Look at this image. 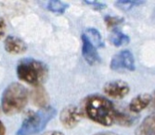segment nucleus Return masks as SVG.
Instances as JSON below:
<instances>
[{"label":"nucleus","instance_id":"6ab92c4d","mask_svg":"<svg viewBox=\"0 0 155 135\" xmlns=\"http://www.w3.org/2000/svg\"><path fill=\"white\" fill-rule=\"evenodd\" d=\"M84 4H87L90 7H92V8L97 9V10H101L103 8H105L106 5L101 2H95V1H84Z\"/></svg>","mask_w":155,"mask_h":135},{"label":"nucleus","instance_id":"9b49d317","mask_svg":"<svg viewBox=\"0 0 155 135\" xmlns=\"http://www.w3.org/2000/svg\"><path fill=\"white\" fill-rule=\"evenodd\" d=\"M135 135H155V112L148 115L137 126Z\"/></svg>","mask_w":155,"mask_h":135},{"label":"nucleus","instance_id":"b1692460","mask_svg":"<svg viewBox=\"0 0 155 135\" xmlns=\"http://www.w3.org/2000/svg\"><path fill=\"white\" fill-rule=\"evenodd\" d=\"M151 106L152 107H155V92L152 96V103H151Z\"/></svg>","mask_w":155,"mask_h":135},{"label":"nucleus","instance_id":"7ed1b4c3","mask_svg":"<svg viewBox=\"0 0 155 135\" xmlns=\"http://www.w3.org/2000/svg\"><path fill=\"white\" fill-rule=\"evenodd\" d=\"M48 74V66L35 58H23L17 65L18 78L29 84L38 86L45 82Z\"/></svg>","mask_w":155,"mask_h":135},{"label":"nucleus","instance_id":"2eb2a0df","mask_svg":"<svg viewBox=\"0 0 155 135\" xmlns=\"http://www.w3.org/2000/svg\"><path fill=\"white\" fill-rule=\"evenodd\" d=\"M47 8L48 10L58 13V14H62V13L65 12V10L68 8V4L59 1V0H52V1H49L47 5Z\"/></svg>","mask_w":155,"mask_h":135},{"label":"nucleus","instance_id":"412c9836","mask_svg":"<svg viewBox=\"0 0 155 135\" xmlns=\"http://www.w3.org/2000/svg\"><path fill=\"white\" fill-rule=\"evenodd\" d=\"M41 135H64L61 131H58V130H50V131H47Z\"/></svg>","mask_w":155,"mask_h":135},{"label":"nucleus","instance_id":"4468645a","mask_svg":"<svg viewBox=\"0 0 155 135\" xmlns=\"http://www.w3.org/2000/svg\"><path fill=\"white\" fill-rule=\"evenodd\" d=\"M33 101L35 105L42 107H46V104L48 103V94L44 88L40 86L35 88L33 93Z\"/></svg>","mask_w":155,"mask_h":135},{"label":"nucleus","instance_id":"20e7f679","mask_svg":"<svg viewBox=\"0 0 155 135\" xmlns=\"http://www.w3.org/2000/svg\"><path fill=\"white\" fill-rule=\"evenodd\" d=\"M56 109L52 106H46L27 117L17 131V135H34L42 131L47 124L55 117Z\"/></svg>","mask_w":155,"mask_h":135},{"label":"nucleus","instance_id":"39448f33","mask_svg":"<svg viewBox=\"0 0 155 135\" xmlns=\"http://www.w3.org/2000/svg\"><path fill=\"white\" fill-rule=\"evenodd\" d=\"M110 67L114 71H133L136 69L135 58L129 50H123L111 58Z\"/></svg>","mask_w":155,"mask_h":135},{"label":"nucleus","instance_id":"423d86ee","mask_svg":"<svg viewBox=\"0 0 155 135\" xmlns=\"http://www.w3.org/2000/svg\"><path fill=\"white\" fill-rule=\"evenodd\" d=\"M84 116V112L77 105H70L65 106L61 111L60 120L67 129H73L78 125Z\"/></svg>","mask_w":155,"mask_h":135},{"label":"nucleus","instance_id":"dca6fc26","mask_svg":"<svg viewBox=\"0 0 155 135\" xmlns=\"http://www.w3.org/2000/svg\"><path fill=\"white\" fill-rule=\"evenodd\" d=\"M134 121L135 119L129 116L128 114H126V113H123L119 110H117L116 112V118H115V123L121 125V126H126V127H128L130 125H132L134 123Z\"/></svg>","mask_w":155,"mask_h":135},{"label":"nucleus","instance_id":"f257e3e1","mask_svg":"<svg viewBox=\"0 0 155 135\" xmlns=\"http://www.w3.org/2000/svg\"><path fill=\"white\" fill-rule=\"evenodd\" d=\"M84 115L94 122L110 127L115 123L117 109L107 97L92 94L84 99L82 108Z\"/></svg>","mask_w":155,"mask_h":135},{"label":"nucleus","instance_id":"6e6552de","mask_svg":"<svg viewBox=\"0 0 155 135\" xmlns=\"http://www.w3.org/2000/svg\"><path fill=\"white\" fill-rule=\"evenodd\" d=\"M82 54L83 57L89 65L96 66L101 62V58L97 52V48L89 42V40L86 37V35H82Z\"/></svg>","mask_w":155,"mask_h":135},{"label":"nucleus","instance_id":"1a4fd4ad","mask_svg":"<svg viewBox=\"0 0 155 135\" xmlns=\"http://www.w3.org/2000/svg\"><path fill=\"white\" fill-rule=\"evenodd\" d=\"M152 103V96L150 93H140L138 96H135L130 104H129V111L133 114H137L141 112L145 108L151 105Z\"/></svg>","mask_w":155,"mask_h":135},{"label":"nucleus","instance_id":"aec40b11","mask_svg":"<svg viewBox=\"0 0 155 135\" xmlns=\"http://www.w3.org/2000/svg\"><path fill=\"white\" fill-rule=\"evenodd\" d=\"M6 28H7V25H6V21L3 18L0 17V39L3 38L5 36L6 33Z\"/></svg>","mask_w":155,"mask_h":135},{"label":"nucleus","instance_id":"0eeeda50","mask_svg":"<svg viewBox=\"0 0 155 135\" xmlns=\"http://www.w3.org/2000/svg\"><path fill=\"white\" fill-rule=\"evenodd\" d=\"M130 87L124 80H117L107 83L103 87L106 96L112 99H122L129 93Z\"/></svg>","mask_w":155,"mask_h":135},{"label":"nucleus","instance_id":"f03ea898","mask_svg":"<svg viewBox=\"0 0 155 135\" xmlns=\"http://www.w3.org/2000/svg\"><path fill=\"white\" fill-rule=\"evenodd\" d=\"M28 103V91L19 83H12L4 90L1 97L2 110L7 115L21 112Z\"/></svg>","mask_w":155,"mask_h":135},{"label":"nucleus","instance_id":"f3484780","mask_svg":"<svg viewBox=\"0 0 155 135\" xmlns=\"http://www.w3.org/2000/svg\"><path fill=\"white\" fill-rule=\"evenodd\" d=\"M145 2L143 1H117L115 2V6H117L122 10H129L136 6L142 5Z\"/></svg>","mask_w":155,"mask_h":135},{"label":"nucleus","instance_id":"4be33fe9","mask_svg":"<svg viewBox=\"0 0 155 135\" xmlns=\"http://www.w3.org/2000/svg\"><path fill=\"white\" fill-rule=\"evenodd\" d=\"M0 135H6V128L1 120H0Z\"/></svg>","mask_w":155,"mask_h":135},{"label":"nucleus","instance_id":"9d476101","mask_svg":"<svg viewBox=\"0 0 155 135\" xmlns=\"http://www.w3.org/2000/svg\"><path fill=\"white\" fill-rule=\"evenodd\" d=\"M4 44H5L4 45L5 50L9 54H13V55L22 54L27 50V46L25 43L17 36H12V35L8 36L5 39Z\"/></svg>","mask_w":155,"mask_h":135},{"label":"nucleus","instance_id":"f8f14e48","mask_svg":"<svg viewBox=\"0 0 155 135\" xmlns=\"http://www.w3.org/2000/svg\"><path fill=\"white\" fill-rule=\"evenodd\" d=\"M109 40L114 46H118V47L127 45L130 42L129 37L126 34L123 33L121 31L117 30V29H114L110 33Z\"/></svg>","mask_w":155,"mask_h":135},{"label":"nucleus","instance_id":"a211bd4d","mask_svg":"<svg viewBox=\"0 0 155 135\" xmlns=\"http://www.w3.org/2000/svg\"><path fill=\"white\" fill-rule=\"evenodd\" d=\"M104 21L109 28H114V27L122 23L124 21V19L120 17H114V16H105Z\"/></svg>","mask_w":155,"mask_h":135},{"label":"nucleus","instance_id":"ddd939ff","mask_svg":"<svg viewBox=\"0 0 155 135\" xmlns=\"http://www.w3.org/2000/svg\"><path fill=\"white\" fill-rule=\"evenodd\" d=\"M86 37L89 40V42L96 47V48H101L104 46V43L102 37L97 29L95 28H88L86 30L84 33Z\"/></svg>","mask_w":155,"mask_h":135},{"label":"nucleus","instance_id":"5701e85b","mask_svg":"<svg viewBox=\"0 0 155 135\" xmlns=\"http://www.w3.org/2000/svg\"><path fill=\"white\" fill-rule=\"evenodd\" d=\"M94 135H119L114 132H110V131H105V132H97Z\"/></svg>","mask_w":155,"mask_h":135}]
</instances>
